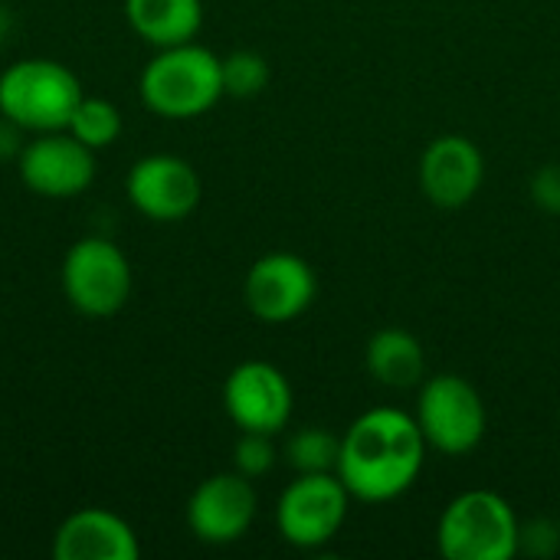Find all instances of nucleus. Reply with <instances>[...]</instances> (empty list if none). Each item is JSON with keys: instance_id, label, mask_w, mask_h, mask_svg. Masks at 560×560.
Segmentation results:
<instances>
[{"instance_id": "13", "label": "nucleus", "mask_w": 560, "mask_h": 560, "mask_svg": "<svg viewBox=\"0 0 560 560\" xmlns=\"http://www.w3.org/2000/svg\"><path fill=\"white\" fill-rule=\"evenodd\" d=\"M486 180V158L466 135H443L430 141L420 158V190L443 210L466 207Z\"/></svg>"}, {"instance_id": "3", "label": "nucleus", "mask_w": 560, "mask_h": 560, "mask_svg": "<svg viewBox=\"0 0 560 560\" xmlns=\"http://www.w3.org/2000/svg\"><path fill=\"white\" fill-rule=\"evenodd\" d=\"M82 95L79 75L56 59H20L0 72V115L20 131H62Z\"/></svg>"}, {"instance_id": "12", "label": "nucleus", "mask_w": 560, "mask_h": 560, "mask_svg": "<svg viewBox=\"0 0 560 560\" xmlns=\"http://www.w3.org/2000/svg\"><path fill=\"white\" fill-rule=\"evenodd\" d=\"M259 512V495L253 479L233 472H217L203 479L187 502V528L203 545H233L240 541Z\"/></svg>"}, {"instance_id": "6", "label": "nucleus", "mask_w": 560, "mask_h": 560, "mask_svg": "<svg viewBox=\"0 0 560 560\" xmlns=\"http://www.w3.org/2000/svg\"><path fill=\"white\" fill-rule=\"evenodd\" d=\"M62 295L89 318H108L121 312L131 295L128 256L105 236H85L72 243L62 259Z\"/></svg>"}, {"instance_id": "15", "label": "nucleus", "mask_w": 560, "mask_h": 560, "mask_svg": "<svg viewBox=\"0 0 560 560\" xmlns=\"http://www.w3.org/2000/svg\"><path fill=\"white\" fill-rule=\"evenodd\" d=\"M128 26L151 46L190 43L203 26V0H125Z\"/></svg>"}, {"instance_id": "19", "label": "nucleus", "mask_w": 560, "mask_h": 560, "mask_svg": "<svg viewBox=\"0 0 560 560\" xmlns=\"http://www.w3.org/2000/svg\"><path fill=\"white\" fill-rule=\"evenodd\" d=\"M223 72V95L233 98H253L269 85V62L256 49H236L220 59Z\"/></svg>"}, {"instance_id": "11", "label": "nucleus", "mask_w": 560, "mask_h": 560, "mask_svg": "<svg viewBox=\"0 0 560 560\" xmlns=\"http://www.w3.org/2000/svg\"><path fill=\"white\" fill-rule=\"evenodd\" d=\"M223 410L246 433H282L292 420V384L269 361H243L223 384Z\"/></svg>"}, {"instance_id": "20", "label": "nucleus", "mask_w": 560, "mask_h": 560, "mask_svg": "<svg viewBox=\"0 0 560 560\" xmlns=\"http://www.w3.org/2000/svg\"><path fill=\"white\" fill-rule=\"evenodd\" d=\"M276 443L269 433H246L240 430V440L233 446V469L246 479H259L276 466Z\"/></svg>"}, {"instance_id": "17", "label": "nucleus", "mask_w": 560, "mask_h": 560, "mask_svg": "<svg viewBox=\"0 0 560 560\" xmlns=\"http://www.w3.org/2000/svg\"><path fill=\"white\" fill-rule=\"evenodd\" d=\"M121 128H125V121H121L118 105L108 98H98V95H82L69 125H66V131L75 135L92 151L112 148L121 138Z\"/></svg>"}, {"instance_id": "16", "label": "nucleus", "mask_w": 560, "mask_h": 560, "mask_svg": "<svg viewBox=\"0 0 560 560\" xmlns=\"http://www.w3.org/2000/svg\"><path fill=\"white\" fill-rule=\"evenodd\" d=\"M368 374L390 390H410L427 381V354L423 345L404 328H381L371 335L364 351Z\"/></svg>"}, {"instance_id": "8", "label": "nucleus", "mask_w": 560, "mask_h": 560, "mask_svg": "<svg viewBox=\"0 0 560 560\" xmlns=\"http://www.w3.org/2000/svg\"><path fill=\"white\" fill-rule=\"evenodd\" d=\"M20 180L36 194L49 200H69L89 190L95 180V151L85 148L75 135L62 131H43L16 154Z\"/></svg>"}, {"instance_id": "7", "label": "nucleus", "mask_w": 560, "mask_h": 560, "mask_svg": "<svg viewBox=\"0 0 560 560\" xmlns=\"http://www.w3.org/2000/svg\"><path fill=\"white\" fill-rule=\"evenodd\" d=\"M351 492L338 472H302L295 476L276 505V528L285 545L315 551L325 548L348 522Z\"/></svg>"}, {"instance_id": "4", "label": "nucleus", "mask_w": 560, "mask_h": 560, "mask_svg": "<svg viewBox=\"0 0 560 560\" xmlns=\"http://www.w3.org/2000/svg\"><path fill=\"white\" fill-rule=\"evenodd\" d=\"M522 522L515 509L489 489L456 495L436 525V548L446 560H512Z\"/></svg>"}, {"instance_id": "10", "label": "nucleus", "mask_w": 560, "mask_h": 560, "mask_svg": "<svg viewBox=\"0 0 560 560\" xmlns=\"http://www.w3.org/2000/svg\"><path fill=\"white\" fill-rule=\"evenodd\" d=\"M125 194L141 217L154 223H177L197 210L203 184L190 161L177 154H148L131 164Z\"/></svg>"}, {"instance_id": "14", "label": "nucleus", "mask_w": 560, "mask_h": 560, "mask_svg": "<svg viewBox=\"0 0 560 560\" xmlns=\"http://www.w3.org/2000/svg\"><path fill=\"white\" fill-rule=\"evenodd\" d=\"M56 560H138L135 528L108 509H79L52 535Z\"/></svg>"}, {"instance_id": "2", "label": "nucleus", "mask_w": 560, "mask_h": 560, "mask_svg": "<svg viewBox=\"0 0 560 560\" xmlns=\"http://www.w3.org/2000/svg\"><path fill=\"white\" fill-rule=\"evenodd\" d=\"M138 92L144 108L161 118H197L223 98L220 56L207 46H197L194 39L180 46H164L141 69Z\"/></svg>"}, {"instance_id": "22", "label": "nucleus", "mask_w": 560, "mask_h": 560, "mask_svg": "<svg viewBox=\"0 0 560 560\" xmlns=\"http://www.w3.org/2000/svg\"><path fill=\"white\" fill-rule=\"evenodd\" d=\"M532 200L548 213H560V164H545L532 177Z\"/></svg>"}, {"instance_id": "23", "label": "nucleus", "mask_w": 560, "mask_h": 560, "mask_svg": "<svg viewBox=\"0 0 560 560\" xmlns=\"http://www.w3.org/2000/svg\"><path fill=\"white\" fill-rule=\"evenodd\" d=\"M7 30H10V16H7V10L0 7V39L7 36Z\"/></svg>"}, {"instance_id": "21", "label": "nucleus", "mask_w": 560, "mask_h": 560, "mask_svg": "<svg viewBox=\"0 0 560 560\" xmlns=\"http://www.w3.org/2000/svg\"><path fill=\"white\" fill-rule=\"evenodd\" d=\"M560 548V528L548 518H538L532 525H522L518 535V555H535V558H551Z\"/></svg>"}, {"instance_id": "9", "label": "nucleus", "mask_w": 560, "mask_h": 560, "mask_svg": "<svg viewBox=\"0 0 560 560\" xmlns=\"http://www.w3.org/2000/svg\"><path fill=\"white\" fill-rule=\"evenodd\" d=\"M318 295V279L312 266L295 253L259 256L243 282L246 308L266 325H285L312 308Z\"/></svg>"}, {"instance_id": "18", "label": "nucleus", "mask_w": 560, "mask_h": 560, "mask_svg": "<svg viewBox=\"0 0 560 560\" xmlns=\"http://www.w3.org/2000/svg\"><path fill=\"white\" fill-rule=\"evenodd\" d=\"M341 453V436L322 430V427H302L285 443V463L302 472H335Z\"/></svg>"}, {"instance_id": "5", "label": "nucleus", "mask_w": 560, "mask_h": 560, "mask_svg": "<svg viewBox=\"0 0 560 560\" xmlns=\"http://www.w3.org/2000/svg\"><path fill=\"white\" fill-rule=\"evenodd\" d=\"M417 427L430 450L443 456H466L486 436L482 394L459 374H436L420 384Z\"/></svg>"}, {"instance_id": "1", "label": "nucleus", "mask_w": 560, "mask_h": 560, "mask_svg": "<svg viewBox=\"0 0 560 560\" xmlns=\"http://www.w3.org/2000/svg\"><path fill=\"white\" fill-rule=\"evenodd\" d=\"M427 440L413 413L397 407H374L361 413L341 436L338 479L358 502H394L423 472Z\"/></svg>"}]
</instances>
